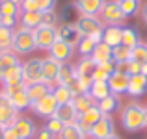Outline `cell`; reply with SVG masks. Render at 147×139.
<instances>
[{
	"label": "cell",
	"instance_id": "cell-1",
	"mask_svg": "<svg viewBox=\"0 0 147 139\" xmlns=\"http://www.w3.org/2000/svg\"><path fill=\"white\" fill-rule=\"evenodd\" d=\"M145 108H147V106H144V104H140V102H136V100L123 104L121 113H119V121H121V126L127 130V132L134 134V132H140V130L145 128V124H144Z\"/></svg>",
	"mask_w": 147,
	"mask_h": 139
},
{
	"label": "cell",
	"instance_id": "cell-2",
	"mask_svg": "<svg viewBox=\"0 0 147 139\" xmlns=\"http://www.w3.org/2000/svg\"><path fill=\"white\" fill-rule=\"evenodd\" d=\"M75 24H76V30H78L80 37H91L97 45L102 41L104 24L100 22V19L97 15H78Z\"/></svg>",
	"mask_w": 147,
	"mask_h": 139
},
{
	"label": "cell",
	"instance_id": "cell-3",
	"mask_svg": "<svg viewBox=\"0 0 147 139\" xmlns=\"http://www.w3.org/2000/svg\"><path fill=\"white\" fill-rule=\"evenodd\" d=\"M11 50H13L17 56H28L34 50H37L34 30H26V28H21V26H19V30H15V33H13Z\"/></svg>",
	"mask_w": 147,
	"mask_h": 139
},
{
	"label": "cell",
	"instance_id": "cell-4",
	"mask_svg": "<svg viewBox=\"0 0 147 139\" xmlns=\"http://www.w3.org/2000/svg\"><path fill=\"white\" fill-rule=\"evenodd\" d=\"M99 19L104 26H125L127 17L119 7V0H106L99 13Z\"/></svg>",
	"mask_w": 147,
	"mask_h": 139
},
{
	"label": "cell",
	"instance_id": "cell-5",
	"mask_svg": "<svg viewBox=\"0 0 147 139\" xmlns=\"http://www.w3.org/2000/svg\"><path fill=\"white\" fill-rule=\"evenodd\" d=\"M58 106H60V104L56 102L54 95H52V93H49V95H45L43 98L32 102V108H30V110L34 111V115H37V117H41V119H45V121H47V119L54 117Z\"/></svg>",
	"mask_w": 147,
	"mask_h": 139
},
{
	"label": "cell",
	"instance_id": "cell-6",
	"mask_svg": "<svg viewBox=\"0 0 147 139\" xmlns=\"http://www.w3.org/2000/svg\"><path fill=\"white\" fill-rule=\"evenodd\" d=\"M34 37H36V46L37 50H47L52 46L54 43H56L58 35H56V28L54 26H37L36 30H34Z\"/></svg>",
	"mask_w": 147,
	"mask_h": 139
},
{
	"label": "cell",
	"instance_id": "cell-7",
	"mask_svg": "<svg viewBox=\"0 0 147 139\" xmlns=\"http://www.w3.org/2000/svg\"><path fill=\"white\" fill-rule=\"evenodd\" d=\"M114 128H115V126H114V117H112V115H102V117H100L99 121L91 126L88 137H91V139L110 137V136H114V134H115Z\"/></svg>",
	"mask_w": 147,
	"mask_h": 139
},
{
	"label": "cell",
	"instance_id": "cell-8",
	"mask_svg": "<svg viewBox=\"0 0 147 139\" xmlns=\"http://www.w3.org/2000/svg\"><path fill=\"white\" fill-rule=\"evenodd\" d=\"M41 61L43 57H30L22 63V80L26 86L41 82Z\"/></svg>",
	"mask_w": 147,
	"mask_h": 139
},
{
	"label": "cell",
	"instance_id": "cell-9",
	"mask_svg": "<svg viewBox=\"0 0 147 139\" xmlns=\"http://www.w3.org/2000/svg\"><path fill=\"white\" fill-rule=\"evenodd\" d=\"M13 130L17 132V136L21 139H36V134H37V126L34 122V119L26 117V115H19L17 121L13 122Z\"/></svg>",
	"mask_w": 147,
	"mask_h": 139
},
{
	"label": "cell",
	"instance_id": "cell-10",
	"mask_svg": "<svg viewBox=\"0 0 147 139\" xmlns=\"http://www.w3.org/2000/svg\"><path fill=\"white\" fill-rule=\"evenodd\" d=\"M73 54H75V46L65 43V41H60V39H56V43L49 48V56L52 59H56L58 63H69Z\"/></svg>",
	"mask_w": 147,
	"mask_h": 139
},
{
	"label": "cell",
	"instance_id": "cell-11",
	"mask_svg": "<svg viewBox=\"0 0 147 139\" xmlns=\"http://www.w3.org/2000/svg\"><path fill=\"white\" fill-rule=\"evenodd\" d=\"M60 65L56 59H52L50 56L43 57L41 61V82L49 84V86H56V78H58V72H60Z\"/></svg>",
	"mask_w": 147,
	"mask_h": 139
},
{
	"label": "cell",
	"instance_id": "cell-12",
	"mask_svg": "<svg viewBox=\"0 0 147 139\" xmlns=\"http://www.w3.org/2000/svg\"><path fill=\"white\" fill-rule=\"evenodd\" d=\"M17 117H19V111L15 110L13 104L7 100V96L0 93V124H2L4 128L13 126V122L17 121Z\"/></svg>",
	"mask_w": 147,
	"mask_h": 139
},
{
	"label": "cell",
	"instance_id": "cell-13",
	"mask_svg": "<svg viewBox=\"0 0 147 139\" xmlns=\"http://www.w3.org/2000/svg\"><path fill=\"white\" fill-rule=\"evenodd\" d=\"M56 35L60 41H65V43H69L73 46L78 43V39H80V33L76 30L75 22H60L56 26Z\"/></svg>",
	"mask_w": 147,
	"mask_h": 139
},
{
	"label": "cell",
	"instance_id": "cell-14",
	"mask_svg": "<svg viewBox=\"0 0 147 139\" xmlns=\"http://www.w3.org/2000/svg\"><path fill=\"white\" fill-rule=\"evenodd\" d=\"M100 117H102V113H100L99 106L95 104V106H91L88 111H84L82 115H78V121H76V124H78L80 130H82V132L88 136V134H90V130H91V126H93Z\"/></svg>",
	"mask_w": 147,
	"mask_h": 139
},
{
	"label": "cell",
	"instance_id": "cell-15",
	"mask_svg": "<svg viewBox=\"0 0 147 139\" xmlns=\"http://www.w3.org/2000/svg\"><path fill=\"white\" fill-rule=\"evenodd\" d=\"M129 80H130L129 74H123V72L115 71L114 74L108 78V87H110L112 95H117V96L125 95L127 89H129Z\"/></svg>",
	"mask_w": 147,
	"mask_h": 139
},
{
	"label": "cell",
	"instance_id": "cell-16",
	"mask_svg": "<svg viewBox=\"0 0 147 139\" xmlns=\"http://www.w3.org/2000/svg\"><path fill=\"white\" fill-rule=\"evenodd\" d=\"M145 93H147V76H144V74H134V76H130L127 95L132 96V98H140V96L145 95Z\"/></svg>",
	"mask_w": 147,
	"mask_h": 139
},
{
	"label": "cell",
	"instance_id": "cell-17",
	"mask_svg": "<svg viewBox=\"0 0 147 139\" xmlns=\"http://www.w3.org/2000/svg\"><path fill=\"white\" fill-rule=\"evenodd\" d=\"M6 96H7V100L13 104V108L19 111V113H22V111H26V110L32 108V100H30L28 93H26V87L11 93V95H6Z\"/></svg>",
	"mask_w": 147,
	"mask_h": 139
},
{
	"label": "cell",
	"instance_id": "cell-18",
	"mask_svg": "<svg viewBox=\"0 0 147 139\" xmlns=\"http://www.w3.org/2000/svg\"><path fill=\"white\" fill-rule=\"evenodd\" d=\"M97 106H99V110H100V113H102V115H114V113H117V111H121L123 102H121V96L108 95L106 98L99 100Z\"/></svg>",
	"mask_w": 147,
	"mask_h": 139
},
{
	"label": "cell",
	"instance_id": "cell-19",
	"mask_svg": "<svg viewBox=\"0 0 147 139\" xmlns=\"http://www.w3.org/2000/svg\"><path fill=\"white\" fill-rule=\"evenodd\" d=\"M106 0H75V6L80 15H97L100 13Z\"/></svg>",
	"mask_w": 147,
	"mask_h": 139
},
{
	"label": "cell",
	"instance_id": "cell-20",
	"mask_svg": "<svg viewBox=\"0 0 147 139\" xmlns=\"http://www.w3.org/2000/svg\"><path fill=\"white\" fill-rule=\"evenodd\" d=\"M54 117L60 119L63 124H75L76 121H78V113H76L75 106H73L71 102L69 104H60L56 110V113H54Z\"/></svg>",
	"mask_w": 147,
	"mask_h": 139
},
{
	"label": "cell",
	"instance_id": "cell-21",
	"mask_svg": "<svg viewBox=\"0 0 147 139\" xmlns=\"http://www.w3.org/2000/svg\"><path fill=\"white\" fill-rule=\"evenodd\" d=\"M13 82H24L22 80V61L13 65V67H7L4 71H0V86L13 84Z\"/></svg>",
	"mask_w": 147,
	"mask_h": 139
},
{
	"label": "cell",
	"instance_id": "cell-22",
	"mask_svg": "<svg viewBox=\"0 0 147 139\" xmlns=\"http://www.w3.org/2000/svg\"><path fill=\"white\" fill-rule=\"evenodd\" d=\"M121 39H123V26H104L102 43L110 45L114 48L115 45H121Z\"/></svg>",
	"mask_w": 147,
	"mask_h": 139
},
{
	"label": "cell",
	"instance_id": "cell-23",
	"mask_svg": "<svg viewBox=\"0 0 147 139\" xmlns=\"http://www.w3.org/2000/svg\"><path fill=\"white\" fill-rule=\"evenodd\" d=\"M52 87L54 86H49V84H45V82H36V84L26 86V93H28L30 100H32V102H36V100L43 98L45 95L52 93Z\"/></svg>",
	"mask_w": 147,
	"mask_h": 139
},
{
	"label": "cell",
	"instance_id": "cell-24",
	"mask_svg": "<svg viewBox=\"0 0 147 139\" xmlns=\"http://www.w3.org/2000/svg\"><path fill=\"white\" fill-rule=\"evenodd\" d=\"M19 24L21 28L36 30L37 26H41V13L39 11H22L19 17Z\"/></svg>",
	"mask_w": 147,
	"mask_h": 139
},
{
	"label": "cell",
	"instance_id": "cell-25",
	"mask_svg": "<svg viewBox=\"0 0 147 139\" xmlns=\"http://www.w3.org/2000/svg\"><path fill=\"white\" fill-rule=\"evenodd\" d=\"M76 78V71H75V65L71 63H61L60 65V72H58V78H56V86H71V82Z\"/></svg>",
	"mask_w": 147,
	"mask_h": 139
},
{
	"label": "cell",
	"instance_id": "cell-26",
	"mask_svg": "<svg viewBox=\"0 0 147 139\" xmlns=\"http://www.w3.org/2000/svg\"><path fill=\"white\" fill-rule=\"evenodd\" d=\"M115 72V61H104V63H99L97 69H95L93 76L91 78L95 80V82H108V78H110L112 74Z\"/></svg>",
	"mask_w": 147,
	"mask_h": 139
},
{
	"label": "cell",
	"instance_id": "cell-27",
	"mask_svg": "<svg viewBox=\"0 0 147 139\" xmlns=\"http://www.w3.org/2000/svg\"><path fill=\"white\" fill-rule=\"evenodd\" d=\"M91 84H93V78L91 76H76L71 82L69 89L73 91V95H86L91 89Z\"/></svg>",
	"mask_w": 147,
	"mask_h": 139
},
{
	"label": "cell",
	"instance_id": "cell-28",
	"mask_svg": "<svg viewBox=\"0 0 147 139\" xmlns=\"http://www.w3.org/2000/svg\"><path fill=\"white\" fill-rule=\"evenodd\" d=\"M71 104L75 106V110H76V113L78 115H82L84 111H88L91 106H95V100L90 96V93H86V95H75L73 96V100H71Z\"/></svg>",
	"mask_w": 147,
	"mask_h": 139
},
{
	"label": "cell",
	"instance_id": "cell-29",
	"mask_svg": "<svg viewBox=\"0 0 147 139\" xmlns=\"http://www.w3.org/2000/svg\"><path fill=\"white\" fill-rule=\"evenodd\" d=\"M142 43V37H140V32H138L134 26H123V39H121V45L129 46V48H134L136 45Z\"/></svg>",
	"mask_w": 147,
	"mask_h": 139
},
{
	"label": "cell",
	"instance_id": "cell-30",
	"mask_svg": "<svg viewBox=\"0 0 147 139\" xmlns=\"http://www.w3.org/2000/svg\"><path fill=\"white\" fill-rule=\"evenodd\" d=\"M95 69H97V63H95L91 57H80L75 65L76 76H93Z\"/></svg>",
	"mask_w": 147,
	"mask_h": 139
},
{
	"label": "cell",
	"instance_id": "cell-31",
	"mask_svg": "<svg viewBox=\"0 0 147 139\" xmlns=\"http://www.w3.org/2000/svg\"><path fill=\"white\" fill-rule=\"evenodd\" d=\"M91 59L95 61V63H104V61H112V46L106 45V43H100L95 46L93 54H91Z\"/></svg>",
	"mask_w": 147,
	"mask_h": 139
},
{
	"label": "cell",
	"instance_id": "cell-32",
	"mask_svg": "<svg viewBox=\"0 0 147 139\" xmlns=\"http://www.w3.org/2000/svg\"><path fill=\"white\" fill-rule=\"evenodd\" d=\"M108 95H112L110 87H108V82H95L91 84V89H90V96L95 100V102H99V100L106 98Z\"/></svg>",
	"mask_w": 147,
	"mask_h": 139
},
{
	"label": "cell",
	"instance_id": "cell-33",
	"mask_svg": "<svg viewBox=\"0 0 147 139\" xmlns=\"http://www.w3.org/2000/svg\"><path fill=\"white\" fill-rule=\"evenodd\" d=\"M95 46H97V43H95L91 37H80L78 43L75 45V48H76V52L80 54V57H91Z\"/></svg>",
	"mask_w": 147,
	"mask_h": 139
},
{
	"label": "cell",
	"instance_id": "cell-34",
	"mask_svg": "<svg viewBox=\"0 0 147 139\" xmlns=\"http://www.w3.org/2000/svg\"><path fill=\"white\" fill-rule=\"evenodd\" d=\"M119 7H121L123 15L127 19H130V17H136L142 11V2L140 0H119Z\"/></svg>",
	"mask_w": 147,
	"mask_h": 139
},
{
	"label": "cell",
	"instance_id": "cell-35",
	"mask_svg": "<svg viewBox=\"0 0 147 139\" xmlns=\"http://www.w3.org/2000/svg\"><path fill=\"white\" fill-rule=\"evenodd\" d=\"M88 136L80 130V126L76 124H65L63 130H61V134L58 136L56 139H86Z\"/></svg>",
	"mask_w": 147,
	"mask_h": 139
},
{
	"label": "cell",
	"instance_id": "cell-36",
	"mask_svg": "<svg viewBox=\"0 0 147 139\" xmlns=\"http://www.w3.org/2000/svg\"><path fill=\"white\" fill-rule=\"evenodd\" d=\"M52 95H54V98H56V102L58 104H69L73 100V91L69 89L67 86H54L52 87Z\"/></svg>",
	"mask_w": 147,
	"mask_h": 139
},
{
	"label": "cell",
	"instance_id": "cell-37",
	"mask_svg": "<svg viewBox=\"0 0 147 139\" xmlns=\"http://www.w3.org/2000/svg\"><path fill=\"white\" fill-rule=\"evenodd\" d=\"M17 63H21V59H19V56L13 50H0V71H4L7 67H13Z\"/></svg>",
	"mask_w": 147,
	"mask_h": 139
},
{
	"label": "cell",
	"instance_id": "cell-38",
	"mask_svg": "<svg viewBox=\"0 0 147 139\" xmlns=\"http://www.w3.org/2000/svg\"><path fill=\"white\" fill-rule=\"evenodd\" d=\"M130 52H132V48H129V46L115 45L112 48V59L115 63H119V61H130Z\"/></svg>",
	"mask_w": 147,
	"mask_h": 139
},
{
	"label": "cell",
	"instance_id": "cell-39",
	"mask_svg": "<svg viewBox=\"0 0 147 139\" xmlns=\"http://www.w3.org/2000/svg\"><path fill=\"white\" fill-rule=\"evenodd\" d=\"M0 15H11V17H21V6L11 0H0Z\"/></svg>",
	"mask_w": 147,
	"mask_h": 139
},
{
	"label": "cell",
	"instance_id": "cell-40",
	"mask_svg": "<svg viewBox=\"0 0 147 139\" xmlns=\"http://www.w3.org/2000/svg\"><path fill=\"white\" fill-rule=\"evenodd\" d=\"M13 33H15V30L0 26V50H11V45H13Z\"/></svg>",
	"mask_w": 147,
	"mask_h": 139
},
{
	"label": "cell",
	"instance_id": "cell-41",
	"mask_svg": "<svg viewBox=\"0 0 147 139\" xmlns=\"http://www.w3.org/2000/svg\"><path fill=\"white\" fill-rule=\"evenodd\" d=\"M130 59L138 61V63H145V61H147V45L140 43V45L134 46L132 52H130Z\"/></svg>",
	"mask_w": 147,
	"mask_h": 139
},
{
	"label": "cell",
	"instance_id": "cell-42",
	"mask_svg": "<svg viewBox=\"0 0 147 139\" xmlns=\"http://www.w3.org/2000/svg\"><path fill=\"white\" fill-rule=\"evenodd\" d=\"M63 126H65V124L60 121V119H56V117H50V119H47V121H45V128H47L54 137H58V136L61 134Z\"/></svg>",
	"mask_w": 147,
	"mask_h": 139
},
{
	"label": "cell",
	"instance_id": "cell-43",
	"mask_svg": "<svg viewBox=\"0 0 147 139\" xmlns=\"http://www.w3.org/2000/svg\"><path fill=\"white\" fill-rule=\"evenodd\" d=\"M60 15L56 13V11H47V13H41V24L45 26H54L56 28L58 24H60Z\"/></svg>",
	"mask_w": 147,
	"mask_h": 139
},
{
	"label": "cell",
	"instance_id": "cell-44",
	"mask_svg": "<svg viewBox=\"0 0 147 139\" xmlns=\"http://www.w3.org/2000/svg\"><path fill=\"white\" fill-rule=\"evenodd\" d=\"M19 24V17H11V15H0V26L9 30H17Z\"/></svg>",
	"mask_w": 147,
	"mask_h": 139
},
{
	"label": "cell",
	"instance_id": "cell-45",
	"mask_svg": "<svg viewBox=\"0 0 147 139\" xmlns=\"http://www.w3.org/2000/svg\"><path fill=\"white\" fill-rule=\"evenodd\" d=\"M36 4H37V11L47 13V11H54V9H56L58 0H36Z\"/></svg>",
	"mask_w": 147,
	"mask_h": 139
},
{
	"label": "cell",
	"instance_id": "cell-46",
	"mask_svg": "<svg viewBox=\"0 0 147 139\" xmlns=\"http://www.w3.org/2000/svg\"><path fill=\"white\" fill-rule=\"evenodd\" d=\"M22 11H37V4L36 0H22L21 2V13ZM41 13V11H39Z\"/></svg>",
	"mask_w": 147,
	"mask_h": 139
},
{
	"label": "cell",
	"instance_id": "cell-47",
	"mask_svg": "<svg viewBox=\"0 0 147 139\" xmlns=\"http://www.w3.org/2000/svg\"><path fill=\"white\" fill-rule=\"evenodd\" d=\"M129 74H130V76H134V74H142V63H138V61H132V59H130Z\"/></svg>",
	"mask_w": 147,
	"mask_h": 139
},
{
	"label": "cell",
	"instance_id": "cell-48",
	"mask_svg": "<svg viewBox=\"0 0 147 139\" xmlns=\"http://www.w3.org/2000/svg\"><path fill=\"white\" fill-rule=\"evenodd\" d=\"M36 139H56V137H54L52 134H50L49 130L43 126L41 130H37V134H36Z\"/></svg>",
	"mask_w": 147,
	"mask_h": 139
},
{
	"label": "cell",
	"instance_id": "cell-49",
	"mask_svg": "<svg viewBox=\"0 0 147 139\" xmlns=\"http://www.w3.org/2000/svg\"><path fill=\"white\" fill-rule=\"evenodd\" d=\"M129 65H130V61H119V63H115V71L123 72V74H129Z\"/></svg>",
	"mask_w": 147,
	"mask_h": 139
},
{
	"label": "cell",
	"instance_id": "cell-50",
	"mask_svg": "<svg viewBox=\"0 0 147 139\" xmlns=\"http://www.w3.org/2000/svg\"><path fill=\"white\" fill-rule=\"evenodd\" d=\"M4 139H21L17 136V132L13 130V126H7L6 130H4Z\"/></svg>",
	"mask_w": 147,
	"mask_h": 139
},
{
	"label": "cell",
	"instance_id": "cell-51",
	"mask_svg": "<svg viewBox=\"0 0 147 139\" xmlns=\"http://www.w3.org/2000/svg\"><path fill=\"white\" fill-rule=\"evenodd\" d=\"M140 13H142V19H144V22H145V26H147V4H145V6H142Z\"/></svg>",
	"mask_w": 147,
	"mask_h": 139
},
{
	"label": "cell",
	"instance_id": "cell-52",
	"mask_svg": "<svg viewBox=\"0 0 147 139\" xmlns=\"http://www.w3.org/2000/svg\"><path fill=\"white\" fill-rule=\"evenodd\" d=\"M142 74L147 76V61H145V63H142Z\"/></svg>",
	"mask_w": 147,
	"mask_h": 139
},
{
	"label": "cell",
	"instance_id": "cell-53",
	"mask_svg": "<svg viewBox=\"0 0 147 139\" xmlns=\"http://www.w3.org/2000/svg\"><path fill=\"white\" fill-rule=\"evenodd\" d=\"M4 130H6V128H4V126L0 124V139H4Z\"/></svg>",
	"mask_w": 147,
	"mask_h": 139
},
{
	"label": "cell",
	"instance_id": "cell-54",
	"mask_svg": "<svg viewBox=\"0 0 147 139\" xmlns=\"http://www.w3.org/2000/svg\"><path fill=\"white\" fill-rule=\"evenodd\" d=\"M144 124H145V128H147V108H145V113H144Z\"/></svg>",
	"mask_w": 147,
	"mask_h": 139
},
{
	"label": "cell",
	"instance_id": "cell-55",
	"mask_svg": "<svg viewBox=\"0 0 147 139\" xmlns=\"http://www.w3.org/2000/svg\"><path fill=\"white\" fill-rule=\"evenodd\" d=\"M104 139H121V137H119V136H115V134H114V136H110V137H104Z\"/></svg>",
	"mask_w": 147,
	"mask_h": 139
},
{
	"label": "cell",
	"instance_id": "cell-56",
	"mask_svg": "<svg viewBox=\"0 0 147 139\" xmlns=\"http://www.w3.org/2000/svg\"><path fill=\"white\" fill-rule=\"evenodd\" d=\"M11 2H15V4H19V6H21V2H22V0H11Z\"/></svg>",
	"mask_w": 147,
	"mask_h": 139
}]
</instances>
